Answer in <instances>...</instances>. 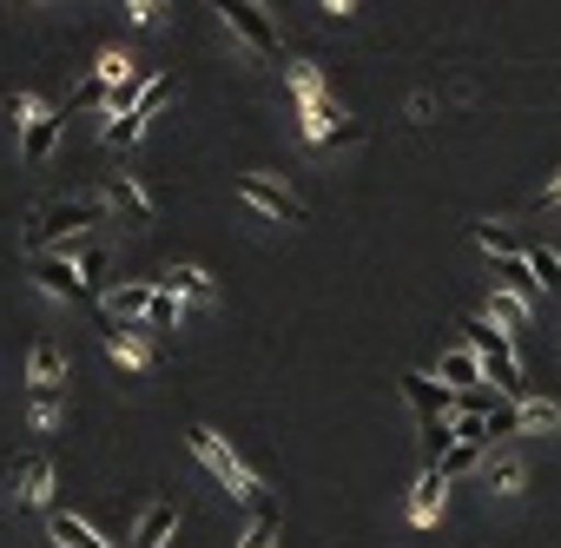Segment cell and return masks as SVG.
Wrapping results in <instances>:
<instances>
[{
  "label": "cell",
  "instance_id": "cell-1",
  "mask_svg": "<svg viewBox=\"0 0 561 548\" xmlns=\"http://www.w3.org/2000/svg\"><path fill=\"white\" fill-rule=\"evenodd\" d=\"M462 338H469L476 364H482V370H495L502 397H508V403H522V397H528V384H522V364H515V344H508V331H495L489 318H462Z\"/></svg>",
  "mask_w": 561,
  "mask_h": 548
},
{
  "label": "cell",
  "instance_id": "cell-2",
  "mask_svg": "<svg viewBox=\"0 0 561 548\" xmlns=\"http://www.w3.org/2000/svg\"><path fill=\"white\" fill-rule=\"evenodd\" d=\"M93 225H100V205H93V198H60V205H47L41 225L27 231V251H34V258H54V244H73V238L93 231Z\"/></svg>",
  "mask_w": 561,
  "mask_h": 548
},
{
  "label": "cell",
  "instance_id": "cell-3",
  "mask_svg": "<svg viewBox=\"0 0 561 548\" xmlns=\"http://www.w3.org/2000/svg\"><path fill=\"white\" fill-rule=\"evenodd\" d=\"M291 87H298V106H305V133H311V139H351L344 106L324 93V80H318L311 67H291Z\"/></svg>",
  "mask_w": 561,
  "mask_h": 548
},
{
  "label": "cell",
  "instance_id": "cell-4",
  "mask_svg": "<svg viewBox=\"0 0 561 548\" xmlns=\"http://www.w3.org/2000/svg\"><path fill=\"white\" fill-rule=\"evenodd\" d=\"M192 449H198V463H205V469L238 495V502H257V489H264V482H257V476L225 449V436H218V430H205V423H198V430H192Z\"/></svg>",
  "mask_w": 561,
  "mask_h": 548
},
{
  "label": "cell",
  "instance_id": "cell-5",
  "mask_svg": "<svg viewBox=\"0 0 561 548\" xmlns=\"http://www.w3.org/2000/svg\"><path fill=\"white\" fill-rule=\"evenodd\" d=\"M238 198L244 205H257L264 218H277V225H305L311 212H305V198H291L285 185H271V179H238Z\"/></svg>",
  "mask_w": 561,
  "mask_h": 548
},
{
  "label": "cell",
  "instance_id": "cell-6",
  "mask_svg": "<svg viewBox=\"0 0 561 548\" xmlns=\"http://www.w3.org/2000/svg\"><path fill=\"white\" fill-rule=\"evenodd\" d=\"M225 21H231V34H244L264 60H285V41H277V27L264 21V8H251V0H231V8H218Z\"/></svg>",
  "mask_w": 561,
  "mask_h": 548
},
{
  "label": "cell",
  "instance_id": "cell-7",
  "mask_svg": "<svg viewBox=\"0 0 561 548\" xmlns=\"http://www.w3.org/2000/svg\"><path fill=\"white\" fill-rule=\"evenodd\" d=\"M165 100H172V80H146V93H139V106H133L126 119H113V126H106V146H133V139L146 133V119H152V113H159Z\"/></svg>",
  "mask_w": 561,
  "mask_h": 548
},
{
  "label": "cell",
  "instance_id": "cell-8",
  "mask_svg": "<svg viewBox=\"0 0 561 548\" xmlns=\"http://www.w3.org/2000/svg\"><path fill=\"white\" fill-rule=\"evenodd\" d=\"M403 397H410V410H416L423 423H443V416L456 410V390H449V384H430L423 370H410V377H403Z\"/></svg>",
  "mask_w": 561,
  "mask_h": 548
},
{
  "label": "cell",
  "instance_id": "cell-9",
  "mask_svg": "<svg viewBox=\"0 0 561 548\" xmlns=\"http://www.w3.org/2000/svg\"><path fill=\"white\" fill-rule=\"evenodd\" d=\"M34 278H41V292H54V298H87V278H80V264L73 258H34Z\"/></svg>",
  "mask_w": 561,
  "mask_h": 548
},
{
  "label": "cell",
  "instance_id": "cell-10",
  "mask_svg": "<svg viewBox=\"0 0 561 548\" xmlns=\"http://www.w3.org/2000/svg\"><path fill=\"white\" fill-rule=\"evenodd\" d=\"M179 528V502L172 495H159L146 515H139V535H133V548H165V535Z\"/></svg>",
  "mask_w": 561,
  "mask_h": 548
},
{
  "label": "cell",
  "instance_id": "cell-11",
  "mask_svg": "<svg viewBox=\"0 0 561 548\" xmlns=\"http://www.w3.org/2000/svg\"><path fill=\"white\" fill-rule=\"evenodd\" d=\"M67 119H73V113H41V119L21 133V159H27V165H41V159L54 152V139H60V126H67Z\"/></svg>",
  "mask_w": 561,
  "mask_h": 548
},
{
  "label": "cell",
  "instance_id": "cell-12",
  "mask_svg": "<svg viewBox=\"0 0 561 548\" xmlns=\"http://www.w3.org/2000/svg\"><path fill=\"white\" fill-rule=\"evenodd\" d=\"M14 489H21V502H47L54 495V463L47 456H21L14 463Z\"/></svg>",
  "mask_w": 561,
  "mask_h": 548
},
{
  "label": "cell",
  "instance_id": "cell-13",
  "mask_svg": "<svg viewBox=\"0 0 561 548\" xmlns=\"http://www.w3.org/2000/svg\"><path fill=\"white\" fill-rule=\"evenodd\" d=\"M100 331H106V351H113V364H126V370H139V364H146V338H139L133 324H113V318H100Z\"/></svg>",
  "mask_w": 561,
  "mask_h": 548
},
{
  "label": "cell",
  "instance_id": "cell-14",
  "mask_svg": "<svg viewBox=\"0 0 561 548\" xmlns=\"http://www.w3.org/2000/svg\"><path fill=\"white\" fill-rule=\"evenodd\" d=\"M152 285H159V292H172V298H198V305L211 298V278H205L198 264H172L165 278H152Z\"/></svg>",
  "mask_w": 561,
  "mask_h": 548
},
{
  "label": "cell",
  "instance_id": "cell-15",
  "mask_svg": "<svg viewBox=\"0 0 561 548\" xmlns=\"http://www.w3.org/2000/svg\"><path fill=\"white\" fill-rule=\"evenodd\" d=\"M47 535H54V548H106V541H100L80 515H67V509H54V515H47Z\"/></svg>",
  "mask_w": 561,
  "mask_h": 548
},
{
  "label": "cell",
  "instance_id": "cell-16",
  "mask_svg": "<svg viewBox=\"0 0 561 548\" xmlns=\"http://www.w3.org/2000/svg\"><path fill=\"white\" fill-rule=\"evenodd\" d=\"M27 377H34V390H60V377H67V364H60V344H34V357H27Z\"/></svg>",
  "mask_w": 561,
  "mask_h": 548
},
{
  "label": "cell",
  "instance_id": "cell-17",
  "mask_svg": "<svg viewBox=\"0 0 561 548\" xmlns=\"http://www.w3.org/2000/svg\"><path fill=\"white\" fill-rule=\"evenodd\" d=\"M106 198H113L119 212H133V218H152V198H146V185H139V179H126V172H113Z\"/></svg>",
  "mask_w": 561,
  "mask_h": 548
},
{
  "label": "cell",
  "instance_id": "cell-18",
  "mask_svg": "<svg viewBox=\"0 0 561 548\" xmlns=\"http://www.w3.org/2000/svg\"><path fill=\"white\" fill-rule=\"evenodd\" d=\"M146 305H152V285H119V292L106 298V318H113V324H119V318L133 324V318H146Z\"/></svg>",
  "mask_w": 561,
  "mask_h": 548
},
{
  "label": "cell",
  "instance_id": "cell-19",
  "mask_svg": "<svg viewBox=\"0 0 561 548\" xmlns=\"http://www.w3.org/2000/svg\"><path fill=\"white\" fill-rule=\"evenodd\" d=\"M436 509H443V469H423L416 476V495H410V515L416 522H436Z\"/></svg>",
  "mask_w": 561,
  "mask_h": 548
},
{
  "label": "cell",
  "instance_id": "cell-20",
  "mask_svg": "<svg viewBox=\"0 0 561 548\" xmlns=\"http://www.w3.org/2000/svg\"><path fill=\"white\" fill-rule=\"evenodd\" d=\"M522 264H528V278H535V285L561 292V258H554L548 244H522Z\"/></svg>",
  "mask_w": 561,
  "mask_h": 548
},
{
  "label": "cell",
  "instance_id": "cell-21",
  "mask_svg": "<svg viewBox=\"0 0 561 548\" xmlns=\"http://www.w3.org/2000/svg\"><path fill=\"white\" fill-rule=\"evenodd\" d=\"M443 377H449L456 390H469V397H476V384H482V364H476V351H443Z\"/></svg>",
  "mask_w": 561,
  "mask_h": 548
},
{
  "label": "cell",
  "instance_id": "cell-22",
  "mask_svg": "<svg viewBox=\"0 0 561 548\" xmlns=\"http://www.w3.org/2000/svg\"><path fill=\"white\" fill-rule=\"evenodd\" d=\"M476 244H482L489 258H515V251H522V238L502 231V225H476Z\"/></svg>",
  "mask_w": 561,
  "mask_h": 548
},
{
  "label": "cell",
  "instance_id": "cell-23",
  "mask_svg": "<svg viewBox=\"0 0 561 548\" xmlns=\"http://www.w3.org/2000/svg\"><path fill=\"white\" fill-rule=\"evenodd\" d=\"M522 476H528V469H522L515 456H495V463H489V489H495V495H515Z\"/></svg>",
  "mask_w": 561,
  "mask_h": 548
},
{
  "label": "cell",
  "instance_id": "cell-24",
  "mask_svg": "<svg viewBox=\"0 0 561 548\" xmlns=\"http://www.w3.org/2000/svg\"><path fill=\"white\" fill-rule=\"evenodd\" d=\"M482 430H489V436H515V430H522V403H495V410H482Z\"/></svg>",
  "mask_w": 561,
  "mask_h": 548
},
{
  "label": "cell",
  "instance_id": "cell-25",
  "mask_svg": "<svg viewBox=\"0 0 561 548\" xmlns=\"http://www.w3.org/2000/svg\"><path fill=\"white\" fill-rule=\"evenodd\" d=\"M277 522H285V515H277V509H264V515L244 528V541H238V548H271V541H277Z\"/></svg>",
  "mask_w": 561,
  "mask_h": 548
},
{
  "label": "cell",
  "instance_id": "cell-26",
  "mask_svg": "<svg viewBox=\"0 0 561 548\" xmlns=\"http://www.w3.org/2000/svg\"><path fill=\"white\" fill-rule=\"evenodd\" d=\"M146 324H159V331H172V324H179V298L152 285V305H146Z\"/></svg>",
  "mask_w": 561,
  "mask_h": 548
},
{
  "label": "cell",
  "instance_id": "cell-27",
  "mask_svg": "<svg viewBox=\"0 0 561 548\" xmlns=\"http://www.w3.org/2000/svg\"><path fill=\"white\" fill-rule=\"evenodd\" d=\"M489 318H495V324H508V331H522V318H528V305H515L508 292H495V298H489Z\"/></svg>",
  "mask_w": 561,
  "mask_h": 548
},
{
  "label": "cell",
  "instance_id": "cell-28",
  "mask_svg": "<svg viewBox=\"0 0 561 548\" xmlns=\"http://www.w3.org/2000/svg\"><path fill=\"white\" fill-rule=\"evenodd\" d=\"M476 456H482V449H476V443H456V449H449V456H443V463H436V469H443V482H449V476H462V469H469V463H476Z\"/></svg>",
  "mask_w": 561,
  "mask_h": 548
},
{
  "label": "cell",
  "instance_id": "cell-29",
  "mask_svg": "<svg viewBox=\"0 0 561 548\" xmlns=\"http://www.w3.org/2000/svg\"><path fill=\"white\" fill-rule=\"evenodd\" d=\"M34 416L54 423V416H60V390H34Z\"/></svg>",
  "mask_w": 561,
  "mask_h": 548
},
{
  "label": "cell",
  "instance_id": "cell-30",
  "mask_svg": "<svg viewBox=\"0 0 561 548\" xmlns=\"http://www.w3.org/2000/svg\"><path fill=\"white\" fill-rule=\"evenodd\" d=\"M522 423H541V430H554V403H522Z\"/></svg>",
  "mask_w": 561,
  "mask_h": 548
},
{
  "label": "cell",
  "instance_id": "cell-31",
  "mask_svg": "<svg viewBox=\"0 0 561 548\" xmlns=\"http://www.w3.org/2000/svg\"><path fill=\"white\" fill-rule=\"evenodd\" d=\"M548 205H561V179H554V185H548Z\"/></svg>",
  "mask_w": 561,
  "mask_h": 548
}]
</instances>
